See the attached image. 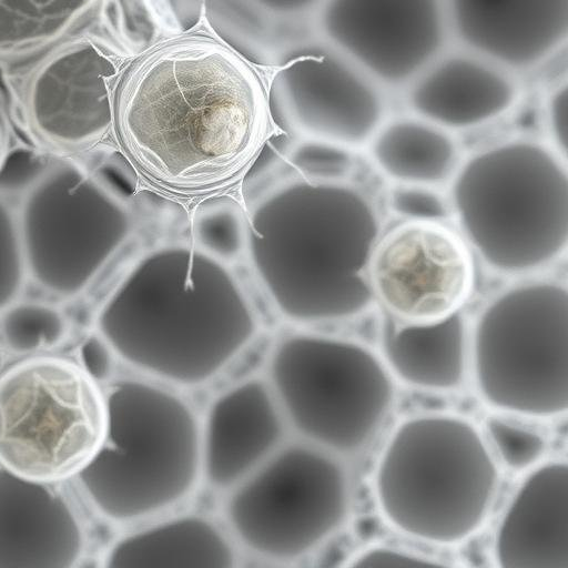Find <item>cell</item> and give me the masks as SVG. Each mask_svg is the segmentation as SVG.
Listing matches in <instances>:
<instances>
[{"label": "cell", "mask_w": 568, "mask_h": 568, "mask_svg": "<svg viewBox=\"0 0 568 568\" xmlns=\"http://www.w3.org/2000/svg\"><path fill=\"white\" fill-rule=\"evenodd\" d=\"M121 143L161 186L202 192L233 181L256 156L267 109L260 79L221 42L189 37L140 59L115 102Z\"/></svg>", "instance_id": "6da1fadb"}, {"label": "cell", "mask_w": 568, "mask_h": 568, "mask_svg": "<svg viewBox=\"0 0 568 568\" xmlns=\"http://www.w3.org/2000/svg\"><path fill=\"white\" fill-rule=\"evenodd\" d=\"M97 326L123 361L183 386L214 377L256 329L225 263L179 244L140 258L102 304Z\"/></svg>", "instance_id": "7a4b0ae2"}, {"label": "cell", "mask_w": 568, "mask_h": 568, "mask_svg": "<svg viewBox=\"0 0 568 568\" xmlns=\"http://www.w3.org/2000/svg\"><path fill=\"white\" fill-rule=\"evenodd\" d=\"M377 234L375 213L358 192L306 180L278 187L254 207L245 247L278 312L317 323L371 304L368 264Z\"/></svg>", "instance_id": "3957f363"}, {"label": "cell", "mask_w": 568, "mask_h": 568, "mask_svg": "<svg viewBox=\"0 0 568 568\" xmlns=\"http://www.w3.org/2000/svg\"><path fill=\"white\" fill-rule=\"evenodd\" d=\"M129 196L108 159L48 155L14 200L28 282L61 300L85 293L131 232Z\"/></svg>", "instance_id": "277c9868"}, {"label": "cell", "mask_w": 568, "mask_h": 568, "mask_svg": "<svg viewBox=\"0 0 568 568\" xmlns=\"http://www.w3.org/2000/svg\"><path fill=\"white\" fill-rule=\"evenodd\" d=\"M103 442L79 473L105 517L129 521L186 497L202 473L201 428L179 396L141 381L113 384Z\"/></svg>", "instance_id": "5b68a950"}, {"label": "cell", "mask_w": 568, "mask_h": 568, "mask_svg": "<svg viewBox=\"0 0 568 568\" xmlns=\"http://www.w3.org/2000/svg\"><path fill=\"white\" fill-rule=\"evenodd\" d=\"M497 468L477 430L450 416L403 423L379 460L375 486L387 520L414 538L453 545L483 524Z\"/></svg>", "instance_id": "8992f818"}, {"label": "cell", "mask_w": 568, "mask_h": 568, "mask_svg": "<svg viewBox=\"0 0 568 568\" xmlns=\"http://www.w3.org/2000/svg\"><path fill=\"white\" fill-rule=\"evenodd\" d=\"M460 223L493 267L521 273L565 252L568 178L547 149L513 142L469 160L454 184Z\"/></svg>", "instance_id": "52a82bcc"}, {"label": "cell", "mask_w": 568, "mask_h": 568, "mask_svg": "<svg viewBox=\"0 0 568 568\" xmlns=\"http://www.w3.org/2000/svg\"><path fill=\"white\" fill-rule=\"evenodd\" d=\"M105 427V396L71 359L33 356L0 376V465L20 477L51 485L78 476Z\"/></svg>", "instance_id": "ba28073f"}, {"label": "cell", "mask_w": 568, "mask_h": 568, "mask_svg": "<svg viewBox=\"0 0 568 568\" xmlns=\"http://www.w3.org/2000/svg\"><path fill=\"white\" fill-rule=\"evenodd\" d=\"M481 396L510 413L550 417L568 408V293L556 283L511 288L481 314L474 335Z\"/></svg>", "instance_id": "9c48e42d"}, {"label": "cell", "mask_w": 568, "mask_h": 568, "mask_svg": "<svg viewBox=\"0 0 568 568\" xmlns=\"http://www.w3.org/2000/svg\"><path fill=\"white\" fill-rule=\"evenodd\" d=\"M270 376L296 430L338 452L367 443L393 399L390 379L368 349L326 336L284 338L272 355Z\"/></svg>", "instance_id": "30bf717a"}, {"label": "cell", "mask_w": 568, "mask_h": 568, "mask_svg": "<svg viewBox=\"0 0 568 568\" xmlns=\"http://www.w3.org/2000/svg\"><path fill=\"white\" fill-rule=\"evenodd\" d=\"M347 505L339 465L313 448L291 445L239 483L226 513L232 529L252 551L293 560L342 524Z\"/></svg>", "instance_id": "8fae6325"}, {"label": "cell", "mask_w": 568, "mask_h": 568, "mask_svg": "<svg viewBox=\"0 0 568 568\" xmlns=\"http://www.w3.org/2000/svg\"><path fill=\"white\" fill-rule=\"evenodd\" d=\"M120 54L85 36L34 62L14 93V118L31 144L51 156H87L115 120Z\"/></svg>", "instance_id": "7c38bea8"}, {"label": "cell", "mask_w": 568, "mask_h": 568, "mask_svg": "<svg viewBox=\"0 0 568 568\" xmlns=\"http://www.w3.org/2000/svg\"><path fill=\"white\" fill-rule=\"evenodd\" d=\"M272 61L280 110L306 138L347 146L377 131L384 115L378 83L326 41L292 39Z\"/></svg>", "instance_id": "4fadbf2b"}, {"label": "cell", "mask_w": 568, "mask_h": 568, "mask_svg": "<svg viewBox=\"0 0 568 568\" xmlns=\"http://www.w3.org/2000/svg\"><path fill=\"white\" fill-rule=\"evenodd\" d=\"M317 9L323 40L390 87L435 61L448 31L444 0H323Z\"/></svg>", "instance_id": "5bb4252c"}, {"label": "cell", "mask_w": 568, "mask_h": 568, "mask_svg": "<svg viewBox=\"0 0 568 568\" xmlns=\"http://www.w3.org/2000/svg\"><path fill=\"white\" fill-rule=\"evenodd\" d=\"M468 248L437 222L408 221L375 243L368 277L373 293L395 315L415 323L440 320L468 297Z\"/></svg>", "instance_id": "9a60e30c"}, {"label": "cell", "mask_w": 568, "mask_h": 568, "mask_svg": "<svg viewBox=\"0 0 568 568\" xmlns=\"http://www.w3.org/2000/svg\"><path fill=\"white\" fill-rule=\"evenodd\" d=\"M448 29L469 51L507 70L528 69L568 36V0H444Z\"/></svg>", "instance_id": "2e32d148"}, {"label": "cell", "mask_w": 568, "mask_h": 568, "mask_svg": "<svg viewBox=\"0 0 568 568\" xmlns=\"http://www.w3.org/2000/svg\"><path fill=\"white\" fill-rule=\"evenodd\" d=\"M82 546L78 518L59 491L0 468V568H69Z\"/></svg>", "instance_id": "e0dca14e"}, {"label": "cell", "mask_w": 568, "mask_h": 568, "mask_svg": "<svg viewBox=\"0 0 568 568\" xmlns=\"http://www.w3.org/2000/svg\"><path fill=\"white\" fill-rule=\"evenodd\" d=\"M283 420L267 386L256 379L219 396L201 430L202 473L216 488L241 483L275 450Z\"/></svg>", "instance_id": "ac0fdd59"}, {"label": "cell", "mask_w": 568, "mask_h": 568, "mask_svg": "<svg viewBox=\"0 0 568 568\" xmlns=\"http://www.w3.org/2000/svg\"><path fill=\"white\" fill-rule=\"evenodd\" d=\"M409 84L412 109L440 128L483 124L507 112L518 97L509 70L469 51L439 55Z\"/></svg>", "instance_id": "d6986e66"}, {"label": "cell", "mask_w": 568, "mask_h": 568, "mask_svg": "<svg viewBox=\"0 0 568 568\" xmlns=\"http://www.w3.org/2000/svg\"><path fill=\"white\" fill-rule=\"evenodd\" d=\"M503 568H568V466L554 462L523 483L497 531Z\"/></svg>", "instance_id": "ffe728a7"}, {"label": "cell", "mask_w": 568, "mask_h": 568, "mask_svg": "<svg viewBox=\"0 0 568 568\" xmlns=\"http://www.w3.org/2000/svg\"><path fill=\"white\" fill-rule=\"evenodd\" d=\"M105 566L232 568L236 556L224 534L200 516H182L121 538L110 549Z\"/></svg>", "instance_id": "44dd1931"}, {"label": "cell", "mask_w": 568, "mask_h": 568, "mask_svg": "<svg viewBox=\"0 0 568 568\" xmlns=\"http://www.w3.org/2000/svg\"><path fill=\"white\" fill-rule=\"evenodd\" d=\"M383 351L404 382L428 389L457 387L465 366V329L458 312L440 320L397 327L387 321Z\"/></svg>", "instance_id": "7402d4cb"}, {"label": "cell", "mask_w": 568, "mask_h": 568, "mask_svg": "<svg viewBox=\"0 0 568 568\" xmlns=\"http://www.w3.org/2000/svg\"><path fill=\"white\" fill-rule=\"evenodd\" d=\"M102 0H0V63L38 61L90 34Z\"/></svg>", "instance_id": "603a6c76"}, {"label": "cell", "mask_w": 568, "mask_h": 568, "mask_svg": "<svg viewBox=\"0 0 568 568\" xmlns=\"http://www.w3.org/2000/svg\"><path fill=\"white\" fill-rule=\"evenodd\" d=\"M373 155L388 176L405 184L446 180L457 163V148L440 128L423 119H399L378 132Z\"/></svg>", "instance_id": "cb8c5ba5"}, {"label": "cell", "mask_w": 568, "mask_h": 568, "mask_svg": "<svg viewBox=\"0 0 568 568\" xmlns=\"http://www.w3.org/2000/svg\"><path fill=\"white\" fill-rule=\"evenodd\" d=\"M207 22L234 52L271 57L280 48V21L253 0H204Z\"/></svg>", "instance_id": "d4e9b609"}, {"label": "cell", "mask_w": 568, "mask_h": 568, "mask_svg": "<svg viewBox=\"0 0 568 568\" xmlns=\"http://www.w3.org/2000/svg\"><path fill=\"white\" fill-rule=\"evenodd\" d=\"M1 314L3 341L18 353L50 348L63 338L67 331L64 315L49 303L17 301Z\"/></svg>", "instance_id": "484cf974"}, {"label": "cell", "mask_w": 568, "mask_h": 568, "mask_svg": "<svg viewBox=\"0 0 568 568\" xmlns=\"http://www.w3.org/2000/svg\"><path fill=\"white\" fill-rule=\"evenodd\" d=\"M192 233L195 247L223 263L236 258L246 245V224L239 210L226 203L201 211Z\"/></svg>", "instance_id": "4316f807"}, {"label": "cell", "mask_w": 568, "mask_h": 568, "mask_svg": "<svg viewBox=\"0 0 568 568\" xmlns=\"http://www.w3.org/2000/svg\"><path fill=\"white\" fill-rule=\"evenodd\" d=\"M28 283L16 201L0 189V313L18 301Z\"/></svg>", "instance_id": "83f0119b"}, {"label": "cell", "mask_w": 568, "mask_h": 568, "mask_svg": "<svg viewBox=\"0 0 568 568\" xmlns=\"http://www.w3.org/2000/svg\"><path fill=\"white\" fill-rule=\"evenodd\" d=\"M288 161L307 181L318 183H335L343 179L353 163L345 146L310 138L292 149Z\"/></svg>", "instance_id": "f1b7e54d"}, {"label": "cell", "mask_w": 568, "mask_h": 568, "mask_svg": "<svg viewBox=\"0 0 568 568\" xmlns=\"http://www.w3.org/2000/svg\"><path fill=\"white\" fill-rule=\"evenodd\" d=\"M486 429L500 459L513 470L528 468L545 450V442L539 434L501 418H489Z\"/></svg>", "instance_id": "f546056e"}, {"label": "cell", "mask_w": 568, "mask_h": 568, "mask_svg": "<svg viewBox=\"0 0 568 568\" xmlns=\"http://www.w3.org/2000/svg\"><path fill=\"white\" fill-rule=\"evenodd\" d=\"M393 210L409 221L437 222L445 220L448 209L443 197L425 185L404 184L390 195Z\"/></svg>", "instance_id": "4dcf8cb0"}, {"label": "cell", "mask_w": 568, "mask_h": 568, "mask_svg": "<svg viewBox=\"0 0 568 568\" xmlns=\"http://www.w3.org/2000/svg\"><path fill=\"white\" fill-rule=\"evenodd\" d=\"M355 567H434L439 566L422 557L388 547H375L363 552Z\"/></svg>", "instance_id": "1f68e13d"}, {"label": "cell", "mask_w": 568, "mask_h": 568, "mask_svg": "<svg viewBox=\"0 0 568 568\" xmlns=\"http://www.w3.org/2000/svg\"><path fill=\"white\" fill-rule=\"evenodd\" d=\"M548 120L550 133L558 148L567 149V88H558L549 99Z\"/></svg>", "instance_id": "d6a6232c"}, {"label": "cell", "mask_w": 568, "mask_h": 568, "mask_svg": "<svg viewBox=\"0 0 568 568\" xmlns=\"http://www.w3.org/2000/svg\"><path fill=\"white\" fill-rule=\"evenodd\" d=\"M110 347L103 339L91 338L81 349L82 366L98 382L103 379L111 368Z\"/></svg>", "instance_id": "836d02e7"}, {"label": "cell", "mask_w": 568, "mask_h": 568, "mask_svg": "<svg viewBox=\"0 0 568 568\" xmlns=\"http://www.w3.org/2000/svg\"><path fill=\"white\" fill-rule=\"evenodd\" d=\"M278 20H293L317 9L323 0H253Z\"/></svg>", "instance_id": "e575fe53"}, {"label": "cell", "mask_w": 568, "mask_h": 568, "mask_svg": "<svg viewBox=\"0 0 568 568\" xmlns=\"http://www.w3.org/2000/svg\"><path fill=\"white\" fill-rule=\"evenodd\" d=\"M16 145L11 114L0 93V174L6 168Z\"/></svg>", "instance_id": "d590c367"}, {"label": "cell", "mask_w": 568, "mask_h": 568, "mask_svg": "<svg viewBox=\"0 0 568 568\" xmlns=\"http://www.w3.org/2000/svg\"><path fill=\"white\" fill-rule=\"evenodd\" d=\"M1 359H2V358H1V354H0V366H1Z\"/></svg>", "instance_id": "8d00e7d4"}]
</instances>
